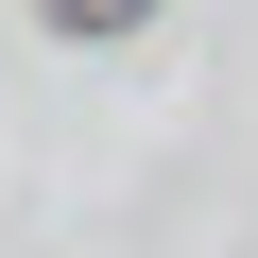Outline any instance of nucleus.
I'll list each match as a JSON object with an SVG mask.
<instances>
[{
	"label": "nucleus",
	"mask_w": 258,
	"mask_h": 258,
	"mask_svg": "<svg viewBox=\"0 0 258 258\" xmlns=\"http://www.w3.org/2000/svg\"><path fill=\"white\" fill-rule=\"evenodd\" d=\"M52 18H69V35H120V18H155V0H52Z\"/></svg>",
	"instance_id": "nucleus-1"
}]
</instances>
